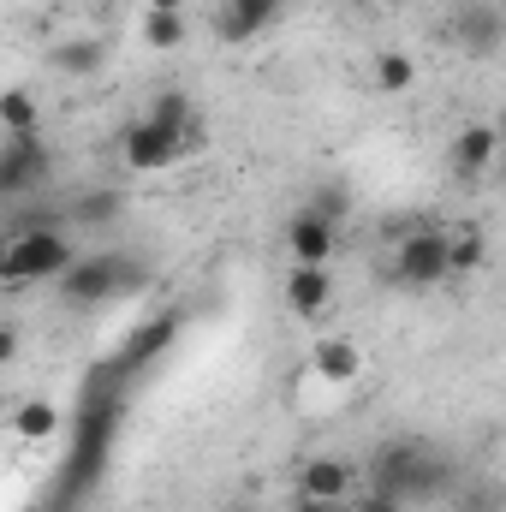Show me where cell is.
I'll use <instances>...</instances> for the list:
<instances>
[{
	"instance_id": "cell-1",
	"label": "cell",
	"mask_w": 506,
	"mask_h": 512,
	"mask_svg": "<svg viewBox=\"0 0 506 512\" xmlns=\"http://www.w3.org/2000/svg\"><path fill=\"white\" fill-rule=\"evenodd\" d=\"M447 483H453L447 459L435 447H423V441H387V447H376V459H370V489L405 501V507L447 495Z\"/></svg>"
},
{
	"instance_id": "cell-2",
	"label": "cell",
	"mask_w": 506,
	"mask_h": 512,
	"mask_svg": "<svg viewBox=\"0 0 506 512\" xmlns=\"http://www.w3.org/2000/svg\"><path fill=\"white\" fill-rule=\"evenodd\" d=\"M72 262H78V251H72V239H66L60 221H30V227H18V233L6 239V251H0V280H6V286H36V280H60Z\"/></svg>"
},
{
	"instance_id": "cell-3",
	"label": "cell",
	"mask_w": 506,
	"mask_h": 512,
	"mask_svg": "<svg viewBox=\"0 0 506 512\" xmlns=\"http://www.w3.org/2000/svg\"><path fill=\"white\" fill-rule=\"evenodd\" d=\"M54 286H60V304L96 310V304H114V298H126V292L143 286V262H131L126 251H90V256H78Z\"/></svg>"
},
{
	"instance_id": "cell-4",
	"label": "cell",
	"mask_w": 506,
	"mask_h": 512,
	"mask_svg": "<svg viewBox=\"0 0 506 512\" xmlns=\"http://www.w3.org/2000/svg\"><path fill=\"white\" fill-rule=\"evenodd\" d=\"M393 280L411 286V292H429V286L453 280V233L411 227V233L393 245Z\"/></svg>"
},
{
	"instance_id": "cell-5",
	"label": "cell",
	"mask_w": 506,
	"mask_h": 512,
	"mask_svg": "<svg viewBox=\"0 0 506 512\" xmlns=\"http://www.w3.org/2000/svg\"><path fill=\"white\" fill-rule=\"evenodd\" d=\"M48 173H54V149L42 143V131H12V137H0V197H6V203H18V197H30L36 185H48Z\"/></svg>"
},
{
	"instance_id": "cell-6",
	"label": "cell",
	"mask_w": 506,
	"mask_h": 512,
	"mask_svg": "<svg viewBox=\"0 0 506 512\" xmlns=\"http://www.w3.org/2000/svg\"><path fill=\"white\" fill-rule=\"evenodd\" d=\"M191 137L197 131H173L161 126V120H131L126 131H120V161H126L131 173H167L173 161H185V149H191Z\"/></svg>"
},
{
	"instance_id": "cell-7",
	"label": "cell",
	"mask_w": 506,
	"mask_h": 512,
	"mask_svg": "<svg viewBox=\"0 0 506 512\" xmlns=\"http://www.w3.org/2000/svg\"><path fill=\"white\" fill-rule=\"evenodd\" d=\"M334 251H340V227H334V215L298 209V215L286 221V256H292V268H328Z\"/></svg>"
},
{
	"instance_id": "cell-8",
	"label": "cell",
	"mask_w": 506,
	"mask_h": 512,
	"mask_svg": "<svg viewBox=\"0 0 506 512\" xmlns=\"http://www.w3.org/2000/svg\"><path fill=\"white\" fill-rule=\"evenodd\" d=\"M506 155V137L501 126H465L453 137V149H447V167H453V179L459 185H477L483 173H495Z\"/></svg>"
},
{
	"instance_id": "cell-9",
	"label": "cell",
	"mask_w": 506,
	"mask_h": 512,
	"mask_svg": "<svg viewBox=\"0 0 506 512\" xmlns=\"http://www.w3.org/2000/svg\"><path fill=\"white\" fill-rule=\"evenodd\" d=\"M453 42H459V54H471V60H495V54L506 48L501 6H489V0L459 6V18H453Z\"/></svg>"
},
{
	"instance_id": "cell-10",
	"label": "cell",
	"mask_w": 506,
	"mask_h": 512,
	"mask_svg": "<svg viewBox=\"0 0 506 512\" xmlns=\"http://www.w3.org/2000/svg\"><path fill=\"white\" fill-rule=\"evenodd\" d=\"M286 310L298 322H322L334 310V274L328 268H286Z\"/></svg>"
},
{
	"instance_id": "cell-11",
	"label": "cell",
	"mask_w": 506,
	"mask_h": 512,
	"mask_svg": "<svg viewBox=\"0 0 506 512\" xmlns=\"http://www.w3.org/2000/svg\"><path fill=\"white\" fill-rule=\"evenodd\" d=\"M298 495H310V501H334V507H352V495H358V471H352L346 459H310V465L298 471Z\"/></svg>"
},
{
	"instance_id": "cell-12",
	"label": "cell",
	"mask_w": 506,
	"mask_h": 512,
	"mask_svg": "<svg viewBox=\"0 0 506 512\" xmlns=\"http://www.w3.org/2000/svg\"><path fill=\"white\" fill-rule=\"evenodd\" d=\"M280 12H286V0H221L215 30H221V42H251L280 24Z\"/></svg>"
},
{
	"instance_id": "cell-13",
	"label": "cell",
	"mask_w": 506,
	"mask_h": 512,
	"mask_svg": "<svg viewBox=\"0 0 506 512\" xmlns=\"http://www.w3.org/2000/svg\"><path fill=\"white\" fill-rule=\"evenodd\" d=\"M310 370H316V382H328L334 393L340 387H352L364 376V352H358V340H346V334H328V340H316V352H310Z\"/></svg>"
},
{
	"instance_id": "cell-14",
	"label": "cell",
	"mask_w": 506,
	"mask_h": 512,
	"mask_svg": "<svg viewBox=\"0 0 506 512\" xmlns=\"http://www.w3.org/2000/svg\"><path fill=\"white\" fill-rule=\"evenodd\" d=\"M179 340V316H149L143 328H131V340H126V352H120V370H143V364H155L167 346Z\"/></svg>"
},
{
	"instance_id": "cell-15",
	"label": "cell",
	"mask_w": 506,
	"mask_h": 512,
	"mask_svg": "<svg viewBox=\"0 0 506 512\" xmlns=\"http://www.w3.org/2000/svg\"><path fill=\"white\" fill-rule=\"evenodd\" d=\"M6 429H12V441H54V429H60V405H54V399H18Z\"/></svg>"
},
{
	"instance_id": "cell-16",
	"label": "cell",
	"mask_w": 506,
	"mask_h": 512,
	"mask_svg": "<svg viewBox=\"0 0 506 512\" xmlns=\"http://www.w3.org/2000/svg\"><path fill=\"white\" fill-rule=\"evenodd\" d=\"M185 36H191V18H185V12H143V48L173 54Z\"/></svg>"
},
{
	"instance_id": "cell-17",
	"label": "cell",
	"mask_w": 506,
	"mask_h": 512,
	"mask_svg": "<svg viewBox=\"0 0 506 512\" xmlns=\"http://www.w3.org/2000/svg\"><path fill=\"white\" fill-rule=\"evenodd\" d=\"M48 66L66 72V78H90V72L102 66V42H96V36H84V42H60V48H48Z\"/></svg>"
},
{
	"instance_id": "cell-18",
	"label": "cell",
	"mask_w": 506,
	"mask_h": 512,
	"mask_svg": "<svg viewBox=\"0 0 506 512\" xmlns=\"http://www.w3.org/2000/svg\"><path fill=\"white\" fill-rule=\"evenodd\" d=\"M411 84H417V60L405 48H381L376 54V90L381 96H405Z\"/></svg>"
},
{
	"instance_id": "cell-19",
	"label": "cell",
	"mask_w": 506,
	"mask_h": 512,
	"mask_svg": "<svg viewBox=\"0 0 506 512\" xmlns=\"http://www.w3.org/2000/svg\"><path fill=\"white\" fill-rule=\"evenodd\" d=\"M143 114H149V120H161V126H173V131H197V108H191V96H185V90H161Z\"/></svg>"
},
{
	"instance_id": "cell-20",
	"label": "cell",
	"mask_w": 506,
	"mask_h": 512,
	"mask_svg": "<svg viewBox=\"0 0 506 512\" xmlns=\"http://www.w3.org/2000/svg\"><path fill=\"white\" fill-rule=\"evenodd\" d=\"M0 126H6V137L12 131H36V96L30 90H6L0 96Z\"/></svg>"
},
{
	"instance_id": "cell-21",
	"label": "cell",
	"mask_w": 506,
	"mask_h": 512,
	"mask_svg": "<svg viewBox=\"0 0 506 512\" xmlns=\"http://www.w3.org/2000/svg\"><path fill=\"white\" fill-rule=\"evenodd\" d=\"M489 262V239L483 233H453V274H477Z\"/></svg>"
},
{
	"instance_id": "cell-22",
	"label": "cell",
	"mask_w": 506,
	"mask_h": 512,
	"mask_svg": "<svg viewBox=\"0 0 506 512\" xmlns=\"http://www.w3.org/2000/svg\"><path fill=\"white\" fill-rule=\"evenodd\" d=\"M114 215H120V197H108V191L78 203V221H114Z\"/></svg>"
},
{
	"instance_id": "cell-23",
	"label": "cell",
	"mask_w": 506,
	"mask_h": 512,
	"mask_svg": "<svg viewBox=\"0 0 506 512\" xmlns=\"http://www.w3.org/2000/svg\"><path fill=\"white\" fill-rule=\"evenodd\" d=\"M346 512H405V501H393V495H381V489H364V495H352Z\"/></svg>"
},
{
	"instance_id": "cell-24",
	"label": "cell",
	"mask_w": 506,
	"mask_h": 512,
	"mask_svg": "<svg viewBox=\"0 0 506 512\" xmlns=\"http://www.w3.org/2000/svg\"><path fill=\"white\" fill-rule=\"evenodd\" d=\"M286 512H346V507H334V501H310V495H292V507Z\"/></svg>"
},
{
	"instance_id": "cell-25",
	"label": "cell",
	"mask_w": 506,
	"mask_h": 512,
	"mask_svg": "<svg viewBox=\"0 0 506 512\" xmlns=\"http://www.w3.org/2000/svg\"><path fill=\"white\" fill-rule=\"evenodd\" d=\"M0 358H18V322L0 328Z\"/></svg>"
},
{
	"instance_id": "cell-26",
	"label": "cell",
	"mask_w": 506,
	"mask_h": 512,
	"mask_svg": "<svg viewBox=\"0 0 506 512\" xmlns=\"http://www.w3.org/2000/svg\"><path fill=\"white\" fill-rule=\"evenodd\" d=\"M191 0H143V12H185Z\"/></svg>"
},
{
	"instance_id": "cell-27",
	"label": "cell",
	"mask_w": 506,
	"mask_h": 512,
	"mask_svg": "<svg viewBox=\"0 0 506 512\" xmlns=\"http://www.w3.org/2000/svg\"><path fill=\"white\" fill-rule=\"evenodd\" d=\"M370 6H405V0H370Z\"/></svg>"
},
{
	"instance_id": "cell-28",
	"label": "cell",
	"mask_w": 506,
	"mask_h": 512,
	"mask_svg": "<svg viewBox=\"0 0 506 512\" xmlns=\"http://www.w3.org/2000/svg\"><path fill=\"white\" fill-rule=\"evenodd\" d=\"M495 173H501V185H506V155H501V167H495Z\"/></svg>"
},
{
	"instance_id": "cell-29",
	"label": "cell",
	"mask_w": 506,
	"mask_h": 512,
	"mask_svg": "<svg viewBox=\"0 0 506 512\" xmlns=\"http://www.w3.org/2000/svg\"><path fill=\"white\" fill-rule=\"evenodd\" d=\"M495 126H501V137H506V108H501V120H495Z\"/></svg>"
}]
</instances>
